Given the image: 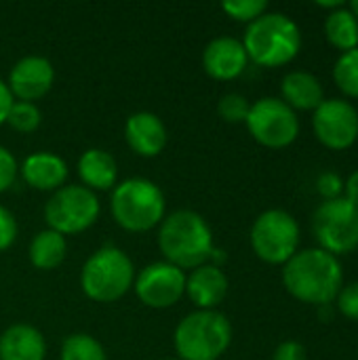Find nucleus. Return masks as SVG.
<instances>
[{
	"instance_id": "f257e3e1",
	"label": "nucleus",
	"mask_w": 358,
	"mask_h": 360,
	"mask_svg": "<svg viewBox=\"0 0 358 360\" xmlns=\"http://www.w3.org/2000/svg\"><path fill=\"white\" fill-rule=\"evenodd\" d=\"M344 272L335 255L323 249L295 253L283 268L285 289L304 304L327 306L342 291Z\"/></svg>"
},
{
	"instance_id": "f03ea898",
	"label": "nucleus",
	"mask_w": 358,
	"mask_h": 360,
	"mask_svg": "<svg viewBox=\"0 0 358 360\" xmlns=\"http://www.w3.org/2000/svg\"><path fill=\"white\" fill-rule=\"evenodd\" d=\"M158 247L165 262L179 270H194L213 259V234L203 215L194 211H175L160 224Z\"/></svg>"
},
{
	"instance_id": "7ed1b4c3",
	"label": "nucleus",
	"mask_w": 358,
	"mask_h": 360,
	"mask_svg": "<svg viewBox=\"0 0 358 360\" xmlns=\"http://www.w3.org/2000/svg\"><path fill=\"white\" fill-rule=\"evenodd\" d=\"M247 57L262 68H279L293 61L302 49V34L293 19L283 13H264L245 32Z\"/></svg>"
},
{
	"instance_id": "20e7f679",
	"label": "nucleus",
	"mask_w": 358,
	"mask_h": 360,
	"mask_svg": "<svg viewBox=\"0 0 358 360\" xmlns=\"http://www.w3.org/2000/svg\"><path fill=\"white\" fill-rule=\"evenodd\" d=\"M135 283V268L129 255L112 245L97 249L82 266L80 287L97 304H112L127 295Z\"/></svg>"
},
{
	"instance_id": "39448f33",
	"label": "nucleus",
	"mask_w": 358,
	"mask_h": 360,
	"mask_svg": "<svg viewBox=\"0 0 358 360\" xmlns=\"http://www.w3.org/2000/svg\"><path fill=\"white\" fill-rule=\"evenodd\" d=\"M112 215L116 224L129 232H148L165 219L162 190L143 177H131L112 192Z\"/></svg>"
},
{
	"instance_id": "423d86ee",
	"label": "nucleus",
	"mask_w": 358,
	"mask_h": 360,
	"mask_svg": "<svg viewBox=\"0 0 358 360\" xmlns=\"http://www.w3.org/2000/svg\"><path fill=\"white\" fill-rule=\"evenodd\" d=\"M173 342L179 360H217L232 342V327L222 312L198 310L179 321Z\"/></svg>"
},
{
	"instance_id": "0eeeda50",
	"label": "nucleus",
	"mask_w": 358,
	"mask_h": 360,
	"mask_svg": "<svg viewBox=\"0 0 358 360\" xmlns=\"http://www.w3.org/2000/svg\"><path fill=\"white\" fill-rule=\"evenodd\" d=\"M300 245V226L291 213L270 209L251 228V247L266 264H287Z\"/></svg>"
},
{
	"instance_id": "6e6552de",
	"label": "nucleus",
	"mask_w": 358,
	"mask_h": 360,
	"mask_svg": "<svg viewBox=\"0 0 358 360\" xmlns=\"http://www.w3.org/2000/svg\"><path fill=\"white\" fill-rule=\"evenodd\" d=\"M99 217V200L84 186H63L53 192L44 207V219L49 230L63 236L80 234L91 228Z\"/></svg>"
},
{
	"instance_id": "1a4fd4ad",
	"label": "nucleus",
	"mask_w": 358,
	"mask_h": 360,
	"mask_svg": "<svg viewBox=\"0 0 358 360\" xmlns=\"http://www.w3.org/2000/svg\"><path fill=\"white\" fill-rule=\"evenodd\" d=\"M312 232L323 251L344 255L358 247V209L346 198L325 200L312 217Z\"/></svg>"
},
{
	"instance_id": "9d476101",
	"label": "nucleus",
	"mask_w": 358,
	"mask_h": 360,
	"mask_svg": "<svg viewBox=\"0 0 358 360\" xmlns=\"http://www.w3.org/2000/svg\"><path fill=\"white\" fill-rule=\"evenodd\" d=\"M245 122L253 139L272 150L291 146L300 133V120L295 116V110L276 97H264L255 101Z\"/></svg>"
},
{
	"instance_id": "9b49d317",
	"label": "nucleus",
	"mask_w": 358,
	"mask_h": 360,
	"mask_svg": "<svg viewBox=\"0 0 358 360\" xmlns=\"http://www.w3.org/2000/svg\"><path fill=\"white\" fill-rule=\"evenodd\" d=\"M133 287L143 306L154 310L171 308L186 293V272L169 262H154L137 274Z\"/></svg>"
},
{
	"instance_id": "f8f14e48",
	"label": "nucleus",
	"mask_w": 358,
	"mask_h": 360,
	"mask_svg": "<svg viewBox=\"0 0 358 360\" xmlns=\"http://www.w3.org/2000/svg\"><path fill=\"white\" fill-rule=\"evenodd\" d=\"M319 141L331 150H346L358 139V112L346 99H325L312 118Z\"/></svg>"
},
{
	"instance_id": "ddd939ff",
	"label": "nucleus",
	"mask_w": 358,
	"mask_h": 360,
	"mask_svg": "<svg viewBox=\"0 0 358 360\" xmlns=\"http://www.w3.org/2000/svg\"><path fill=\"white\" fill-rule=\"evenodd\" d=\"M53 80H55L53 63L46 57L27 55L13 65L6 84H8L13 99L17 97L19 101L32 103L51 91Z\"/></svg>"
},
{
	"instance_id": "4468645a",
	"label": "nucleus",
	"mask_w": 358,
	"mask_h": 360,
	"mask_svg": "<svg viewBox=\"0 0 358 360\" xmlns=\"http://www.w3.org/2000/svg\"><path fill=\"white\" fill-rule=\"evenodd\" d=\"M247 61L249 57L243 42L230 36L213 38L203 53L205 72L215 80H234L245 72Z\"/></svg>"
},
{
	"instance_id": "2eb2a0df",
	"label": "nucleus",
	"mask_w": 358,
	"mask_h": 360,
	"mask_svg": "<svg viewBox=\"0 0 358 360\" xmlns=\"http://www.w3.org/2000/svg\"><path fill=\"white\" fill-rule=\"evenodd\" d=\"M124 137L129 148L146 158L158 156L167 146V127L152 112H135L127 118Z\"/></svg>"
},
{
	"instance_id": "dca6fc26",
	"label": "nucleus",
	"mask_w": 358,
	"mask_h": 360,
	"mask_svg": "<svg viewBox=\"0 0 358 360\" xmlns=\"http://www.w3.org/2000/svg\"><path fill=\"white\" fill-rule=\"evenodd\" d=\"M186 293L198 310H215L228 293V278L215 264L198 266L186 276Z\"/></svg>"
},
{
	"instance_id": "f3484780",
	"label": "nucleus",
	"mask_w": 358,
	"mask_h": 360,
	"mask_svg": "<svg viewBox=\"0 0 358 360\" xmlns=\"http://www.w3.org/2000/svg\"><path fill=\"white\" fill-rule=\"evenodd\" d=\"M21 175H23L25 184L36 188V190L57 192L59 188H63V184L68 179V165L57 154L38 152V154H32L23 160Z\"/></svg>"
},
{
	"instance_id": "a211bd4d",
	"label": "nucleus",
	"mask_w": 358,
	"mask_h": 360,
	"mask_svg": "<svg viewBox=\"0 0 358 360\" xmlns=\"http://www.w3.org/2000/svg\"><path fill=\"white\" fill-rule=\"evenodd\" d=\"M46 344L32 325H13L0 338V360H44Z\"/></svg>"
},
{
	"instance_id": "6ab92c4d",
	"label": "nucleus",
	"mask_w": 358,
	"mask_h": 360,
	"mask_svg": "<svg viewBox=\"0 0 358 360\" xmlns=\"http://www.w3.org/2000/svg\"><path fill=\"white\" fill-rule=\"evenodd\" d=\"M78 175L87 190H112L118 179V165L106 150H87L78 160Z\"/></svg>"
},
{
	"instance_id": "aec40b11",
	"label": "nucleus",
	"mask_w": 358,
	"mask_h": 360,
	"mask_svg": "<svg viewBox=\"0 0 358 360\" xmlns=\"http://www.w3.org/2000/svg\"><path fill=\"white\" fill-rule=\"evenodd\" d=\"M283 97L285 103L293 110H317L325 97H323V84L321 80L310 72H289L283 78Z\"/></svg>"
},
{
	"instance_id": "412c9836",
	"label": "nucleus",
	"mask_w": 358,
	"mask_h": 360,
	"mask_svg": "<svg viewBox=\"0 0 358 360\" xmlns=\"http://www.w3.org/2000/svg\"><path fill=\"white\" fill-rule=\"evenodd\" d=\"M68 253L65 236L55 230H42L30 245V262L38 270H55Z\"/></svg>"
},
{
	"instance_id": "4be33fe9",
	"label": "nucleus",
	"mask_w": 358,
	"mask_h": 360,
	"mask_svg": "<svg viewBox=\"0 0 358 360\" xmlns=\"http://www.w3.org/2000/svg\"><path fill=\"white\" fill-rule=\"evenodd\" d=\"M325 34H327V40L344 53L358 49V19L350 13L348 6L333 11L327 17Z\"/></svg>"
},
{
	"instance_id": "5701e85b",
	"label": "nucleus",
	"mask_w": 358,
	"mask_h": 360,
	"mask_svg": "<svg viewBox=\"0 0 358 360\" xmlns=\"http://www.w3.org/2000/svg\"><path fill=\"white\" fill-rule=\"evenodd\" d=\"M61 360H108L103 346L87 335V333H76L65 338L61 346Z\"/></svg>"
},
{
	"instance_id": "b1692460",
	"label": "nucleus",
	"mask_w": 358,
	"mask_h": 360,
	"mask_svg": "<svg viewBox=\"0 0 358 360\" xmlns=\"http://www.w3.org/2000/svg\"><path fill=\"white\" fill-rule=\"evenodd\" d=\"M333 78L342 93L358 99V49L342 53L333 68Z\"/></svg>"
},
{
	"instance_id": "393cba45",
	"label": "nucleus",
	"mask_w": 358,
	"mask_h": 360,
	"mask_svg": "<svg viewBox=\"0 0 358 360\" xmlns=\"http://www.w3.org/2000/svg\"><path fill=\"white\" fill-rule=\"evenodd\" d=\"M40 110L34 105V103H27V101H13L11 110H8V116H6V122L19 131V133H32L40 127Z\"/></svg>"
},
{
	"instance_id": "a878e982",
	"label": "nucleus",
	"mask_w": 358,
	"mask_h": 360,
	"mask_svg": "<svg viewBox=\"0 0 358 360\" xmlns=\"http://www.w3.org/2000/svg\"><path fill=\"white\" fill-rule=\"evenodd\" d=\"M249 110H251V103L247 101L245 95H238V93H228L217 103V112H219L222 120L232 122V124L245 122L249 116Z\"/></svg>"
},
{
	"instance_id": "bb28decb",
	"label": "nucleus",
	"mask_w": 358,
	"mask_h": 360,
	"mask_svg": "<svg viewBox=\"0 0 358 360\" xmlns=\"http://www.w3.org/2000/svg\"><path fill=\"white\" fill-rule=\"evenodd\" d=\"M222 8L236 21H249L253 23L257 17H262L268 8L266 0H226Z\"/></svg>"
},
{
	"instance_id": "cd10ccee",
	"label": "nucleus",
	"mask_w": 358,
	"mask_h": 360,
	"mask_svg": "<svg viewBox=\"0 0 358 360\" xmlns=\"http://www.w3.org/2000/svg\"><path fill=\"white\" fill-rule=\"evenodd\" d=\"M338 308L346 319L358 321V281L350 283L348 287H342V291L338 293Z\"/></svg>"
},
{
	"instance_id": "c85d7f7f",
	"label": "nucleus",
	"mask_w": 358,
	"mask_h": 360,
	"mask_svg": "<svg viewBox=\"0 0 358 360\" xmlns=\"http://www.w3.org/2000/svg\"><path fill=\"white\" fill-rule=\"evenodd\" d=\"M17 160L15 156L0 146V194L4 190H8L13 184H15V177H17Z\"/></svg>"
},
{
	"instance_id": "c756f323",
	"label": "nucleus",
	"mask_w": 358,
	"mask_h": 360,
	"mask_svg": "<svg viewBox=\"0 0 358 360\" xmlns=\"http://www.w3.org/2000/svg\"><path fill=\"white\" fill-rule=\"evenodd\" d=\"M317 188H319V192H321V196L325 200H335V198H342L340 194L344 192V181H342V177L338 173L327 171V173H323L319 177Z\"/></svg>"
},
{
	"instance_id": "7c9ffc66",
	"label": "nucleus",
	"mask_w": 358,
	"mask_h": 360,
	"mask_svg": "<svg viewBox=\"0 0 358 360\" xmlns=\"http://www.w3.org/2000/svg\"><path fill=\"white\" fill-rule=\"evenodd\" d=\"M15 236H17V221L8 209L0 207V251L8 249L15 243Z\"/></svg>"
},
{
	"instance_id": "2f4dec72",
	"label": "nucleus",
	"mask_w": 358,
	"mask_h": 360,
	"mask_svg": "<svg viewBox=\"0 0 358 360\" xmlns=\"http://www.w3.org/2000/svg\"><path fill=\"white\" fill-rule=\"evenodd\" d=\"M272 360H308L306 356V348L298 342H283L276 350H274V359Z\"/></svg>"
},
{
	"instance_id": "473e14b6",
	"label": "nucleus",
	"mask_w": 358,
	"mask_h": 360,
	"mask_svg": "<svg viewBox=\"0 0 358 360\" xmlns=\"http://www.w3.org/2000/svg\"><path fill=\"white\" fill-rule=\"evenodd\" d=\"M13 101L15 99H13V95L8 91V84L0 80V124L6 122V116H8V110H11Z\"/></svg>"
},
{
	"instance_id": "72a5a7b5",
	"label": "nucleus",
	"mask_w": 358,
	"mask_h": 360,
	"mask_svg": "<svg viewBox=\"0 0 358 360\" xmlns=\"http://www.w3.org/2000/svg\"><path fill=\"white\" fill-rule=\"evenodd\" d=\"M344 192H346L344 198L358 209V171H354V173L348 177V181L344 184Z\"/></svg>"
},
{
	"instance_id": "f704fd0d",
	"label": "nucleus",
	"mask_w": 358,
	"mask_h": 360,
	"mask_svg": "<svg viewBox=\"0 0 358 360\" xmlns=\"http://www.w3.org/2000/svg\"><path fill=\"white\" fill-rule=\"evenodd\" d=\"M348 8H350V13H352V15H354V17L358 19V0H352Z\"/></svg>"
},
{
	"instance_id": "c9c22d12",
	"label": "nucleus",
	"mask_w": 358,
	"mask_h": 360,
	"mask_svg": "<svg viewBox=\"0 0 358 360\" xmlns=\"http://www.w3.org/2000/svg\"><path fill=\"white\" fill-rule=\"evenodd\" d=\"M173 360H175V359H173Z\"/></svg>"
}]
</instances>
